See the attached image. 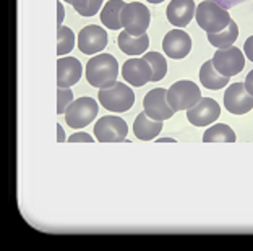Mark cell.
<instances>
[{"label": "cell", "instance_id": "6da1fadb", "mask_svg": "<svg viewBox=\"0 0 253 251\" xmlns=\"http://www.w3.org/2000/svg\"><path fill=\"white\" fill-rule=\"evenodd\" d=\"M119 64L111 54H97L86 64V79L94 88H109L117 81Z\"/></svg>", "mask_w": 253, "mask_h": 251}, {"label": "cell", "instance_id": "7a4b0ae2", "mask_svg": "<svg viewBox=\"0 0 253 251\" xmlns=\"http://www.w3.org/2000/svg\"><path fill=\"white\" fill-rule=\"evenodd\" d=\"M195 18H197L198 26L206 31V34L219 33L232 21L229 11L221 7L219 3L212 2V0H205L198 5L197 10H195Z\"/></svg>", "mask_w": 253, "mask_h": 251}, {"label": "cell", "instance_id": "3957f363", "mask_svg": "<svg viewBox=\"0 0 253 251\" xmlns=\"http://www.w3.org/2000/svg\"><path fill=\"white\" fill-rule=\"evenodd\" d=\"M99 104L111 112H126L135 104V93L124 83L116 81L112 86L99 91Z\"/></svg>", "mask_w": 253, "mask_h": 251}, {"label": "cell", "instance_id": "277c9868", "mask_svg": "<svg viewBox=\"0 0 253 251\" xmlns=\"http://www.w3.org/2000/svg\"><path fill=\"white\" fill-rule=\"evenodd\" d=\"M120 21H122L124 30L131 36H143L146 34L149 23H151V13L146 5L140 2L125 3L120 13Z\"/></svg>", "mask_w": 253, "mask_h": 251}, {"label": "cell", "instance_id": "5b68a950", "mask_svg": "<svg viewBox=\"0 0 253 251\" xmlns=\"http://www.w3.org/2000/svg\"><path fill=\"white\" fill-rule=\"evenodd\" d=\"M200 99H201V91L198 88V84L193 81L182 79V81L174 83L168 89V102L174 112L188 110Z\"/></svg>", "mask_w": 253, "mask_h": 251}, {"label": "cell", "instance_id": "8992f818", "mask_svg": "<svg viewBox=\"0 0 253 251\" xmlns=\"http://www.w3.org/2000/svg\"><path fill=\"white\" fill-rule=\"evenodd\" d=\"M97 110H99V106L93 98H80L72 102L63 115H65V122L68 127L73 130H80L94 120L97 117Z\"/></svg>", "mask_w": 253, "mask_h": 251}, {"label": "cell", "instance_id": "52a82bcc", "mask_svg": "<svg viewBox=\"0 0 253 251\" xmlns=\"http://www.w3.org/2000/svg\"><path fill=\"white\" fill-rule=\"evenodd\" d=\"M211 62H212V67H214L221 75L227 78L239 75L245 67L244 52H240V49L234 47V45L226 49H219L211 59Z\"/></svg>", "mask_w": 253, "mask_h": 251}, {"label": "cell", "instance_id": "ba28073f", "mask_svg": "<svg viewBox=\"0 0 253 251\" xmlns=\"http://www.w3.org/2000/svg\"><path fill=\"white\" fill-rule=\"evenodd\" d=\"M128 133V125L120 117H101L94 125V136L99 143L124 141Z\"/></svg>", "mask_w": 253, "mask_h": 251}, {"label": "cell", "instance_id": "9c48e42d", "mask_svg": "<svg viewBox=\"0 0 253 251\" xmlns=\"http://www.w3.org/2000/svg\"><path fill=\"white\" fill-rule=\"evenodd\" d=\"M143 107L148 117H151L153 120L164 122L174 115V110L168 102V89L164 88H154L145 96L143 99Z\"/></svg>", "mask_w": 253, "mask_h": 251}, {"label": "cell", "instance_id": "30bf717a", "mask_svg": "<svg viewBox=\"0 0 253 251\" xmlns=\"http://www.w3.org/2000/svg\"><path fill=\"white\" fill-rule=\"evenodd\" d=\"M224 107L234 115H244L253 109V96L247 91L245 83H234L226 89Z\"/></svg>", "mask_w": 253, "mask_h": 251}, {"label": "cell", "instance_id": "8fae6325", "mask_svg": "<svg viewBox=\"0 0 253 251\" xmlns=\"http://www.w3.org/2000/svg\"><path fill=\"white\" fill-rule=\"evenodd\" d=\"M221 117L219 104L211 98H201L187 110V120L195 127H208Z\"/></svg>", "mask_w": 253, "mask_h": 251}, {"label": "cell", "instance_id": "7c38bea8", "mask_svg": "<svg viewBox=\"0 0 253 251\" xmlns=\"http://www.w3.org/2000/svg\"><path fill=\"white\" fill-rule=\"evenodd\" d=\"M107 45V33L97 25L84 26L78 33V49L86 55L102 52Z\"/></svg>", "mask_w": 253, "mask_h": 251}, {"label": "cell", "instance_id": "4fadbf2b", "mask_svg": "<svg viewBox=\"0 0 253 251\" xmlns=\"http://www.w3.org/2000/svg\"><path fill=\"white\" fill-rule=\"evenodd\" d=\"M122 76L131 86L140 88L151 81L153 68L145 59H130L122 67Z\"/></svg>", "mask_w": 253, "mask_h": 251}, {"label": "cell", "instance_id": "5bb4252c", "mask_svg": "<svg viewBox=\"0 0 253 251\" xmlns=\"http://www.w3.org/2000/svg\"><path fill=\"white\" fill-rule=\"evenodd\" d=\"M163 49L166 55L170 57V59H183L192 50V39L183 30H172L164 36Z\"/></svg>", "mask_w": 253, "mask_h": 251}, {"label": "cell", "instance_id": "9a60e30c", "mask_svg": "<svg viewBox=\"0 0 253 251\" xmlns=\"http://www.w3.org/2000/svg\"><path fill=\"white\" fill-rule=\"evenodd\" d=\"M83 67L75 57H62L57 62V84L59 88H70L82 78Z\"/></svg>", "mask_w": 253, "mask_h": 251}, {"label": "cell", "instance_id": "2e32d148", "mask_svg": "<svg viewBox=\"0 0 253 251\" xmlns=\"http://www.w3.org/2000/svg\"><path fill=\"white\" fill-rule=\"evenodd\" d=\"M195 10H197V7H195L193 0H172L168 5L166 15H168V20L172 26L183 28L192 21L195 16Z\"/></svg>", "mask_w": 253, "mask_h": 251}, {"label": "cell", "instance_id": "e0dca14e", "mask_svg": "<svg viewBox=\"0 0 253 251\" xmlns=\"http://www.w3.org/2000/svg\"><path fill=\"white\" fill-rule=\"evenodd\" d=\"M163 128H164L163 122L153 120L151 117L146 115V112L138 113L135 118V123H133V133L136 138L141 141L154 140L161 131H163Z\"/></svg>", "mask_w": 253, "mask_h": 251}, {"label": "cell", "instance_id": "ac0fdd59", "mask_svg": "<svg viewBox=\"0 0 253 251\" xmlns=\"http://www.w3.org/2000/svg\"><path fill=\"white\" fill-rule=\"evenodd\" d=\"M117 44H119V49L122 50L124 54L136 57V55L148 52L149 37H148V34H143V36H131V34H128L124 30L119 34Z\"/></svg>", "mask_w": 253, "mask_h": 251}, {"label": "cell", "instance_id": "d6986e66", "mask_svg": "<svg viewBox=\"0 0 253 251\" xmlns=\"http://www.w3.org/2000/svg\"><path fill=\"white\" fill-rule=\"evenodd\" d=\"M229 79H231V78L221 75V73L217 72L214 67H212L211 60L205 62V64L201 65V68H200V81L206 89L217 91V89L226 88Z\"/></svg>", "mask_w": 253, "mask_h": 251}, {"label": "cell", "instance_id": "ffe728a7", "mask_svg": "<svg viewBox=\"0 0 253 251\" xmlns=\"http://www.w3.org/2000/svg\"><path fill=\"white\" fill-rule=\"evenodd\" d=\"M125 7L124 0H109V2L101 10V21L102 25L109 30L117 31L122 28V21H120V13Z\"/></svg>", "mask_w": 253, "mask_h": 251}, {"label": "cell", "instance_id": "44dd1931", "mask_svg": "<svg viewBox=\"0 0 253 251\" xmlns=\"http://www.w3.org/2000/svg\"><path fill=\"white\" fill-rule=\"evenodd\" d=\"M239 37V26L235 21L229 23L227 28H224L219 33H208V41L211 45H214L217 49H226L237 41Z\"/></svg>", "mask_w": 253, "mask_h": 251}, {"label": "cell", "instance_id": "7402d4cb", "mask_svg": "<svg viewBox=\"0 0 253 251\" xmlns=\"http://www.w3.org/2000/svg\"><path fill=\"white\" fill-rule=\"evenodd\" d=\"M237 140L234 130L226 123H216L205 131L203 141L205 143H234Z\"/></svg>", "mask_w": 253, "mask_h": 251}, {"label": "cell", "instance_id": "603a6c76", "mask_svg": "<svg viewBox=\"0 0 253 251\" xmlns=\"http://www.w3.org/2000/svg\"><path fill=\"white\" fill-rule=\"evenodd\" d=\"M143 59H145L153 68V78L151 81H159L166 76L168 73V62L159 52H145L143 54Z\"/></svg>", "mask_w": 253, "mask_h": 251}, {"label": "cell", "instance_id": "cb8c5ba5", "mask_svg": "<svg viewBox=\"0 0 253 251\" xmlns=\"http://www.w3.org/2000/svg\"><path fill=\"white\" fill-rule=\"evenodd\" d=\"M57 54L65 55L72 52L75 47V34L68 26H60L59 33H57Z\"/></svg>", "mask_w": 253, "mask_h": 251}, {"label": "cell", "instance_id": "d4e9b609", "mask_svg": "<svg viewBox=\"0 0 253 251\" xmlns=\"http://www.w3.org/2000/svg\"><path fill=\"white\" fill-rule=\"evenodd\" d=\"M57 99H59V102H57V112L62 115V113L67 112V109L73 102V91H70L68 88H59V91H57Z\"/></svg>", "mask_w": 253, "mask_h": 251}, {"label": "cell", "instance_id": "484cf974", "mask_svg": "<svg viewBox=\"0 0 253 251\" xmlns=\"http://www.w3.org/2000/svg\"><path fill=\"white\" fill-rule=\"evenodd\" d=\"M102 2H104V0H88V5H86V8L77 11V13H80L82 16H93V15H96L97 11L101 10Z\"/></svg>", "mask_w": 253, "mask_h": 251}, {"label": "cell", "instance_id": "4316f807", "mask_svg": "<svg viewBox=\"0 0 253 251\" xmlns=\"http://www.w3.org/2000/svg\"><path fill=\"white\" fill-rule=\"evenodd\" d=\"M78 141H83V143H93V138L88 135V133H75L68 138V143H78Z\"/></svg>", "mask_w": 253, "mask_h": 251}, {"label": "cell", "instance_id": "83f0119b", "mask_svg": "<svg viewBox=\"0 0 253 251\" xmlns=\"http://www.w3.org/2000/svg\"><path fill=\"white\" fill-rule=\"evenodd\" d=\"M212 2L219 3L221 7H224L226 10H229V8H232V7H237L239 3L247 2V0H212Z\"/></svg>", "mask_w": 253, "mask_h": 251}, {"label": "cell", "instance_id": "f1b7e54d", "mask_svg": "<svg viewBox=\"0 0 253 251\" xmlns=\"http://www.w3.org/2000/svg\"><path fill=\"white\" fill-rule=\"evenodd\" d=\"M244 52L247 55V59L253 62V36H250L244 44Z\"/></svg>", "mask_w": 253, "mask_h": 251}, {"label": "cell", "instance_id": "f546056e", "mask_svg": "<svg viewBox=\"0 0 253 251\" xmlns=\"http://www.w3.org/2000/svg\"><path fill=\"white\" fill-rule=\"evenodd\" d=\"M67 3H70L72 7L77 10V11H80V10H83V8H86V5H88V0H65Z\"/></svg>", "mask_w": 253, "mask_h": 251}, {"label": "cell", "instance_id": "4dcf8cb0", "mask_svg": "<svg viewBox=\"0 0 253 251\" xmlns=\"http://www.w3.org/2000/svg\"><path fill=\"white\" fill-rule=\"evenodd\" d=\"M63 16H65V10H63V5L60 2H57V23H59V28L62 26Z\"/></svg>", "mask_w": 253, "mask_h": 251}, {"label": "cell", "instance_id": "1f68e13d", "mask_svg": "<svg viewBox=\"0 0 253 251\" xmlns=\"http://www.w3.org/2000/svg\"><path fill=\"white\" fill-rule=\"evenodd\" d=\"M245 88H247V91L253 96V70L247 75V78H245Z\"/></svg>", "mask_w": 253, "mask_h": 251}, {"label": "cell", "instance_id": "d6a6232c", "mask_svg": "<svg viewBox=\"0 0 253 251\" xmlns=\"http://www.w3.org/2000/svg\"><path fill=\"white\" fill-rule=\"evenodd\" d=\"M57 138H59V143L65 141V133H63V128L60 127V125H57Z\"/></svg>", "mask_w": 253, "mask_h": 251}, {"label": "cell", "instance_id": "836d02e7", "mask_svg": "<svg viewBox=\"0 0 253 251\" xmlns=\"http://www.w3.org/2000/svg\"><path fill=\"white\" fill-rule=\"evenodd\" d=\"M158 143H175V140H172V138H161V140H158Z\"/></svg>", "mask_w": 253, "mask_h": 251}, {"label": "cell", "instance_id": "e575fe53", "mask_svg": "<svg viewBox=\"0 0 253 251\" xmlns=\"http://www.w3.org/2000/svg\"><path fill=\"white\" fill-rule=\"evenodd\" d=\"M149 3H161V2H164V0H148Z\"/></svg>", "mask_w": 253, "mask_h": 251}]
</instances>
